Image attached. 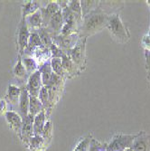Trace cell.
<instances>
[{"instance_id":"e0dca14e","label":"cell","mask_w":150,"mask_h":151,"mask_svg":"<svg viewBox=\"0 0 150 151\" xmlns=\"http://www.w3.org/2000/svg\"><path fill=\"white\" fill-rule=\"evenodd\" d=\"M39 72L41 73V76H42V81H43L44 86H49L50 80H51L52 74L51 61L45 62L39 68Z\"/></svg>"},{"instance_id":"f546056e","label":"cell","mask_w":150,"mask_h":151,"mask_svg":"<svg viewBox=\"0 0 150 151\" xmlns=\"http://www.w3.org/2000/svg\"><path fill=\"white\" fill-rule=\"evenodd\" d=\"M49 51H50V52L52 54V58H60V59H62V57L66 53L63 50H62L60 47H58L54 43L50 46Z\"/></svg>"},{"instance_id":"ba28073f","label":"cell","mask_w":150,"mask_h":151,"mask_svg":"<svg viewBox=\"0 0 150 151\" xmlns=\"http://www.w3.org/2000/svg\"><path fill=\"white\" fill-rule=\"evenodd\" d=\"M34 116L28 114L23 118L22 127H21V137L25 143H29L31 138L34 136Z\"/></svg>"},{"instance_id":"cb8c5ba5","label":"cell","mask_w":150,"mask_h":151,"mask_svg":"<svg viewBox=\"0 0 150 151\" xmlns=\"http://www.w3.org/2000/svg\"><path fill=\"white\" fill-rule=\"evenodd\" d=\"M99 1H93V0H83L80 1L81 13H83V17L87 16L90 12L96 10L98 7Z\"/></svg>"},{"instance_id":"4fadbf2b","label":"cell","mask_w":150,"mask_h":151,"mask_svg":"<svg viewBox=\"0 0 150 151\" xmlns=\"http://www.w3.org/2000/svg\"><path fill=\"white\" fill-rule=\"evenodd\" d=\"M5 118L13 129H15L17 132H20L21 127H22V122H23V118L20 116L19 113H17L12 111H6L5 113Z\"/></svg>"},{"instance_id":"277c9868","label":"cell","mask_w":150,"mask_h":151,"mask_svg":"<svg viewBox=\"0 0 150 151\" xmlns=\"http://www.w3.org/2000/svg\"><path fill=\"white\" fill-rule=\"evenodd\" d=\"M85 42L86 38H80L78 44L69 52H66L79 68H83L85 64Z\"/></svg>"},{"instance_id":"44dd1931","label":"cell","mask_w":150,"mask_h":151,"mask_svg":"<svg viewBox=\"0 0 150 151\" xmlns=\"http://www.w3.org/2000/svg\"><path fill=\"white\" fill-rule=\"evenodd\" d=\"M20 93H21V89L20 88L13 85V84H10L8 86V89H7L6 97H7V99L9 100V101L12 104L16 105L19 101Z\"/></svg>"},{"instance_id":"83f0119b","label":"cell","mask_w":150,"mask_h":151,"mask_svg":"<svg viewBox=\"0 0 150 151\" xmlns=\"http://www.w3.org/2000/svg\"><path fill=\"white\" fill-rule=\"evenodd\" d=\"M68 7L70 8V10L74 13L75 15L78 17L83 18V13H81V6H80V1L79 0H75V1H70L68 2Z\"/></svg>"},{"instance_id":"3957f363","label":"cell","mask_w":150,"mask_h":151,"mask_svg":"<svg viewBox=\"0 0 150 151\" xmlns=\"http://www.w3.org/2000/svg\"><path fill=\"white\" fill-rule=\"evenodd\" d=\"M137 135H117L108 145L106 151H125L129 148Z\"/></svg>"},{"instance_id":"52a82bcc","label":"cell","mask_w":150,"mask_h":151,"mask_svg":"<svg viewBox=\"0 0 150 151\" xmlns=\"http://www.w3.org/2000/svg\"><path fill=\"white\" fill-rule=\"evenodd\" d=\"M30 35L31 34L29 33V27L26 24L25 18L22 17V20L18 27V35H17V43L20 50V54L24 53L25 48L27 47Z\"/></svg>"},{"instance_id":"d4e9b609","label":"cell","mask_w":150,"mask_h":151,"mask_svg":"<svg viewBox=\"0 0 150 151\" xmlns=\"http://www.w3.org/2000/svg\"><path fill=\"white\" fill-rule=\"evenodd\" d=\"M14 74H15L17 78H24L26 76V74H28L26 72V69L24 65L23 64V61H22V55L19 54L17 57V62L14 67Z\"/></svg>"},{"instance_id":"6da1fadb","label":"cell","mask_w":150,"mask_h":151,"mask_svg":"<svg viewBox=\"0 0 150 151\" xmlns=\"http://www.w3.org/2000/svg\"><path fill=\"white\" fill-rule=\"evenodd\" d=\"M108 17V16H107L101 9L98 8L83 17V24L80 31V38H86L89 35L102 30L107 26Z\"/></svg>"},{"instance_id":"ac0fdd59","label":"cell","mask_w":150,"mask_h":151,"mask_svg":"<svg viewBox=\"0 0 150 151\" xmlns=\"http://www.w3.org/2000/svg\"><path fill=\"white\" fill-rule=\"evenodd\" d=\"M52 94H53V90L50 87L43 86L42 89H41L39 95H38V98L40 101L42 102V104L44 105V108H45L52 101Z\"/></svg>"},{"instance_id":"7a4b0ae2","label":"cell","mask_w":150,"mask_h":151,"mask_svg":"<svg viewBox=\"0 0 150 151\" xmlns=\"http://www.w3.org/2000/svg\"><path fill=\"white\" fill-rule=\"evenodd\" d=\"M107 27L112 36L120 43H126L129 38L128 32L124 24L122 23L118 15H111L108 17Z\"/></svg>"},{"instance_id":"4316f807","label":"cell","mask_w":150,"mask_h":151,"mask_svg":"<svg viewBox=\"0 0 150 151\" xmlns=\"http://www.w3.org/2000/svg\"><path fill=\"white\" fill-rule=\"evenodd\" d=\"M51 66H52V73L55 74L63 77L65 74V72L63 70V67L62 64V59L60 58H52L51 60Z\"/></svg>"},{"instance_id":"8fae6325","label":"cell","mask_w":150,"mask_h":151,"mask_svg":"<svg viewBox=\"0 0 150 151\" xmlns=\"http://www.w3.org/2000/svg\"><path fill=\"white\" fill-rule=\"evenodd\" d=\"M60 10H61V7L57 2H49L45 7H41V13H42V18H43V25L47 27L52 17Z\"/></svg>"},{"instance_id":"ffe728a7","label":"cell","mask_w":150,"mask_h":151,"mask_svg":"<svg viewBox=\"0 0 150 151\" xmlns=\"http://www.w3.org/2000/svg\"><path fill=\"white\" fill-rule=\"evenodd\" d=\"M38 35L40 36L41 40H42V43L45 48H50V46L53 44V39L52 35L48 32L46 29V27H41V28L37 29Z\"/></svg>"},{"instance_id":"5bb4252c","label":"cell","mask_w":150,"mask_h":151,"mask_svg":"<svg viewBox=\"0 0 150 151\" xmlns=\"http://www.w3.org/2000/svg\"><path fill=\"white\" fill-rule=\"evenodd\" d=\"M44 47L42 40H41L40 36L38 35V34L36 32H34L30 35L29 37V41H28V45H27V47L24 50V54H27V55H31L32 52H34L35 49H40Z\"/></svg>"},{"instance_id":"1f68e13d","label":"cell","mask_w":150,"mask_h":151,"mask_svg":"<svg viewBox=\"0 0 150 151\" xmlns=\"http://www.w3.org/2000/svg\"><path fill=\"white\" fill-rule=\"evenodd\" d=\"M6 102L5 100H0V113H6Z\"/></svg>"},{"instance_id":"4dcf8cb0","label":"cell","mask_w":150,"mask_h":151,"mask_svg":"<svg viewBox=\"0 0 150 151\" xmlns=\"http://www.w3.org/2000/svg\"><path fill=\"white\" fill-rule=\"evenodd\" d=\"M29 143L33 148H39L44 144V139L41 136H33Z\"/></svg>"},{"instance_id":"5b68a950","label":"cell","mask_w":150,"mask_h":151,"mask_svg":"<svg viewBox=\"0 0 150 151\" xmlns=\"http://www.w3.org/2000/svg\"><path fill=\"white\" fill-rule=\"evenodd\" d=\"M52 39H53V43L66 52L72 50L78 44L79 40L80 39V36L79 35L78 33H74L69 35H59L54 36Z\"/></svg>"},{"instance_id":"f1b7e54d","label":"cell","mask_w":150,"mask_h":151,"mask_svg":"<svg viewBox=\"0 0 150 151\" xmlns=\"http://www.w3.org/2000/svg\"><path fill=\"white\" fill-rule=\"evenodd\" d=\"M91 139H92L91 137L90 136H88L87 138H85L83 140L80 141V143L73 149V151H89Z\"/></svg>"},{"instance_id":"7c38bea8","label":"cell","mask_w":150,"mask_h":151,"mask_svg":"<svg viewBox=\"0 0 150 151\" xmlns=\"http://www.w3.org/2000/svg\"><path fill=\"white\" fill-rule=\"evenodd\" d=\"M29 101H30V94L28 91H27L26 87H23L21 89L20 98L18 101L19 114L22 118H24L29 114Z\"/></svg>"},{"instance_id":"8992f818","label":"cell","mask_w":150,"mask_h":151,"mask_svg":"<svg viewBox=\"0 0 150 151\" xmlns=\"http://www.w3.org/2000/svg\"><path fill=\"white\" fill-rule=\"evenodd\" d=\"M44 86L43 81H42V76H41V73L39 70L35 71L32 74L29 75L28 81H27L26 89L28 91L30 96H34V97H38L39 92Z\"/></svg>"},{"instance_id":"603a6c76","label":"cell","mask_w":150,"mask_h":151,"mask_svg":"<svg viewBox=\"0 0 150 151\" xmlns=\"http://www.w3.org/2000/svg\"><path fill=\"white\" fill-rule=\"evenodd\" d=\"M41 8L40 3L38 1H29L23 5V17L26 18Z\"/></svg>"},{"instance_id":"2e32d148","label":"cell","mask_w":150,"mask_h":151,"mask_svg":"<svg viewBox=\"0 0 150 151\" xmlns=\"http://www.w3.org/2000/svg\"><path fill=\"white\" fill-rule=\"evenodd\" d=\"M26 24L28 27H32V28H41L43 25V18H42V13H41V8L34 12L32 15L28 16L25 18Z\"/></svg>"},{"instance_id":"30bf717a","label":"cell","mask_w":150,"mask_h":151,"mask_svg":"<svg viewBox=\"0 0 150 151\" xmlns=\"http://www.w3.org/2000/svg\"><path fill=\"white\" fill-rule=\"evenodd\" d=\"M130 148L133 151H150V136L145 132L139 133Z\"/></svg>"},{"instance_id":"d6a6232c","label":"cell","mask_w":150,"mask_h":151,"mask_svg":"<svg viewBox=\"0 0 150 151\" xmlns=\"http://www.w3.org/2000/svg\"><path fill=\"white\" fill-rule=\"evenodd\" d=\"M125 151H133V150H132V149H131V148L129 147V148H128V149H126Z\"/></svg>"},{"instance_id":"7402d4cb","label":"cell","mask_w":150,"mask_h":151,"mask_svg":"<svg viewBox=\"0 0 150 151\" xmlns=\"http://www.w3.org/2000/svg\"><path fill=\"white\" fill-rule=\"evenodd\" d=\"M62 64L63 67L64 72H67L69 74H75L77 73V66L74 64V63L72 61L71 57L65 53L62 57Z\"/></svg>"},{"instance_id":"d6986e66","label":"cell","mask_w":150,"mask_h":151,"mask_svg":"<svg viewBox=\"0 0 150 151\" xmlns=\"http://www.w3.org/2000/svg\"><path fill=\"white\" fill-rule=\"evenodd\" d=\"M44 111V105L40 101L38 97L34 96H30V101H29V114L32 116H35Z\"/></svg>"},{"instance_id":"9a60e30c","label":"cell","mask_w":150,"mask_h":151,"mask_svg":"<svg viewBox=\"0 0 150 151\" xmlns=\"http://www.w3.org/2000/svg\"><path fill=\"white\" fill-rule=\"evenodd\" d=\"M45 126V111H42L34 118V136H41Z\"/></svg>"},{"instance_id":"9c48e42d","label":"cell","mask_w":150,"mask_h":151,"mask_svg":"<svg viewBox=\"0 0 150 151\" xmlns=\"http://www.w3.org/2000/svg\"><path fill=\"white\" fill-rule=\"evenodd\" d=\"M63 18L62 15V11H58L56 14L52 17V18L49 21V24L46 27L48 32L52 35V38L56 35H59L61 34V31L63 26Z\"/></svg>"},{"instance_id":"484cf974","label":"cell","mask_w":150,"mask_h":151,"mask_svg":"<svg viewBox=\"0 0 150 151\" xmlns=\"http://www.w3.org/2000/svg\"><path fill=\"white\" fill-rule=\"evenodd\" d=\"M22 61H23V64L24 65L25 69H26V72L29 75L32 74L33 73H34L35 71H37V63L36 61L30 57V56H27V57H24L22 58Z\"/></svg>"}]
</instances>
